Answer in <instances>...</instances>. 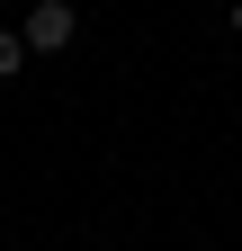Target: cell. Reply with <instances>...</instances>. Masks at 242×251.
Here are the masks:
<instances>
[{
    "label": "cell",
    "instance_id": "1",
    "mask_svg": "<svg viewBox=\"0 0 242 251\" xmlns=\"http://www.w3.org/2000/svg\"><path fill=\"white\" fill-rule=\"evenodd\" d=\"M18 36H27V54H63V45L81 36V18H72V0H36Z\"/></svg>",
    "mask_w": 242,
    "mask_h": 251
},
{
    "label": "cell",
    "instance_id": "2",
    "mask_svg": "<svg viewBox=\"0 0 242 251\" xmlns=\"http://www.w3.org/2000/svg\"><path fill=\"white\" fill-rule=\"evenodd\" d=\"M27 72V36H18V27H0V81H18Z\"/></svg>",
    "mask_w": 242,
    "mask_h": 251
},
{
    "label": "cell",
    "instance_id": "3",
    "mask_svg": "<svg viewBox=\"0 0 242 251\" xmlns=\"http://www.w3.org/2000/svg\"><path fill=\"white\" fill-rule=\"evenodd\" d=\"M233 27H242V0H233Z\"/></svg>",
    "mask_w": 242,
    "mask_h": 251
}]
</instances>
